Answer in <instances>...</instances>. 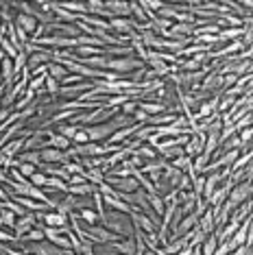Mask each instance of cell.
I'll return each instance as SVG.
<instances>
[{"mask_svg": "<svg viewBox=\"0 0 253 255\" xmlns=\"http://www.w3.org/2000/svg\"><path fill=\"white\" fill-rule=\"evenodd\" d=\"M103 225H105L112 234H116L118 238H135V225H133L131 214L105 210V214H103Z\"/></svg>", "mask_w": 253, "mask_h": 255, "instance_id": "obj_1", "label": "cell"}, {"mask_svg": "<svg viewBox=\"0 0 253 255\" xmlns=\"http://www.w3.org/2000/svg\"><path fill=\"white\" fill-rule=\"evenodd\" d=\"M142 68H146V63L142 59H137V57H120V59H109L107 70L116 72L123 79H126V77H131L133 72L142 70Z\"/></svg>", "mask_w": 253, "mask_h": 255, "instance_id": "obj_2", "label": "cell"}, {"mask_svg": "<svg viewBox=\"0 0 253 255\" xmlns=\"http://www.w3.org/2000/svg\"><path fill=\"white\" fill-rule=\"evenodd\" d=\"M88 238L92 240V245H114V242H118L120 238L116 234H112L105 225H83V234L81 238Z\"/></svg>", "mask_w": 253, "mask_h": 255, "instance_id": "obj_3", "label": "cell"}, {"mask_svg": "<svg viewBox=\"0 0 253 255\" xmlns=\"http://www.w3.org/2000/svg\"><path fill=\"white\" fill-rule=\"evenodd\" d=\"M253 196V179L249 181H240V183H234V188L229 190V196H227V203L234 207H240L243 203H247Z\"/></svg>", "mask_w": 253, "mask_h": 255, "instance_id": "obj_4", "label": "cell"}, {"mask_svg": "<svg viewBox=\"0 0 253 255\" xmlns=\"http://www.w3.org/2000/svg\"><path fill=\"white\" fill-rule=\"evenodd\" d=\"M26 255H66L68 251H63V249L55 247L53 242L44 240V242H33V245H22Z\"/></svg>", "mask_w": 253, "mask_h": 255, "instance_id": "obj_5", "label": "cell"}, {"mask_svg": "<svg viewBox=\"0 0 253 255\" xmlns=\"http://www.w3.org/2000/svg\"><path fill=\"white\" fill-rule=\"evenodd\" d=\"M13 26L18 28V31L26 33L28 37H33V35H35V31H37V26H39V22H37L35 18H33V15H28V13H22V11H15Z\"/></svg>", "mask_w": 253, "mask_h": 255, "instance_id": "obj_6", "label": "cell"}, {"mask_svg": "<svg viewBox=\"0 0 253 255\" xmlns=\"http://www.w3.org/2000/svg\"><path fill=\"white\" fill-rule=\"evenodd\" d=\"M205 142H208V137H205V133L194 131L192 135H190L188 144H186V146H183V153H186L188 157H197V155H203V153H205Z\"/></svg>", "mask_w": 253, "mask_h": 255, "instance_id": "obj_7", "label": "cell"}, {"mask_svg": "<svg viewBox=\"0 0 253 255\" xmlns=\"http://www.w3.org/2000/svg\"><path fill=\"white\" fill-rule=\"evenodd\" d=\"M39 157H42V164H57V166H66L70 161V157L63 150H57L50 146H44L39 150Z\"/></svg>", "mask_w": 253, "mask_h": 255, "instance_id": "obj_8", "label": "cell"}, {"mask_svg": "<svg viewBox=\"0 0 253 255\" xmlns=\"http://www.w3.org/2000/svg\"><path fill=\"white\" fill-rule=\"evenodd\" d=\"M131 218H133L135 229L144 231V234H157V231H159V225L155 223L153 218L144 216V214H142V212H133V214H131Z\"/></svg>", "mask_w": 253, "mask_h": 255, "instance_id": "obj_9", "label": "cell"}, {"mask_svg": "<svg viewBox=\"0 0 253 255\" xmlns=\"http://www.w3.org/2000/svg\"><path fill=\"white\" fill-rule=\"evenodd\" d=\"M105 9L112 13V18H131V2H123V0H107Z\"/></svg>", "mask_w": 253, "mask_h": 255, "instance_id": "obj_10", "label": "cell"}, {"mask_svg": "<svg viewBox=\"0 0 253 255\" xmlns=\"http://www.w3.org/2000/svg\"><path fill=\"white\" fill-rule=\"evenodd\" d=\"M35 227H37V216H35V214H31V212H28L26 216L18 218V223H15V227H13V234L18 236V240H20L22 236H26L28 231H31V229H35Z\"/></svg>", "mask_w": 253, "mask_h": 255, "instance_id": "obj_11", "label": "cell"}, {"mask_svg": "<svg viewBox=\"0 0 253 255\" xmlns=\"http://www.w3.org/2000/svg\"><path fill=\"white\" fill-rule=\"evenodd\" d=\"M140 109H142V112H146L151 118H153V116L170 112V107L166 105L164 101H155V98H144V101H140Z\"/></svg>", "mask_w": 253, "mask_h": 255, "instance_id": "obj_12", "label": "cell"}, {"mask_svg": "<svg viewBox=\"0 0 253 255\" xmlns=\"http://www.w3.org/2000/svg\"><path fill=\"white\" fill-rule=\"evenodd\" d=\"M53 15L59 22H63V24H77L79 20H81V15H74V13H70L66 7H63L61 2H53Z\"/></svg>", "mask_w": 253, "mask_h": 255, "instance_id": "obj_13", "label": "cell"}, {"mask_svg": "<svg viewBox=\"0 0 253 255\" xmlns=\"http://www.w3.org/2000/svg\"><path fill=\"white\" fill-rule=\"evenodd\" d=\"M48 146L50 148H57V150H70L72 148V142L68 140V137H63V135H59L55 129H48Z\"/></svg>", "mask_w": 253, "mask_h": 255, "instance_id": "obj_14", "label": "cell"}, {"mask_svg": "<svg viewBox=\"0 0 253 255\" xmlns=\"http://www.w3.org/2000/svg\"><path fill=\"white\" fill-rule=\"evenodd\" d=\"M118 255H137V242L135 238H120L118 242H114Z\"/></svg>", "mask_w": 253, "mask_h": 255, "instance_id": "obj_15", "label": "cell"}, {"mask_svg": "<svg viewBox=\"0 0 253 255\" xmlns=\"http://www.w3.org/2000/svg\"><path fill=\"white\" fill-rule=\"evenodd\" d=\"M197 227L203 231L205 236H212V234H216V223H214V212H212V207L208 212L203 214V216H199V223H197Z\"/></svg>", "mask_w": 253, "mask_h": 255, "instance_id": "obj_16", "label": "cell"}, {"mask_svg": "<svg viewBox=\"0 0 253 255\" xmlns=\"http://www.w3.org/2000/svg\"><path fill=\"white\" fill-rule=\"evenodd\" d=\"M227 247H229V251H236V249H240V247H247V225L245 223L240 225V229L227 240Z\"/></svg>", "mask_w": 253, "mask_h": 255, "instance_id": "obj_17", "label": "cell"}, {"mask_svg": "<svg viewBox=\"0 0 253 255\" xmlns=\"http://www.w3.org/2000/svg\"><path fill=\"white\" fill-rule=\"evenodd\" d=\"M79 63H83V66H88L92 68V70H107V66H109V59L105 55H96V57H90V59H77Z\"/></svg>", "mask_w": 253, "mask_h": 255, "instance_id": "obj_18", "label": "cell"}, {"mask_svg": "<svg viewBox=\"0 0 253 255\" xmlns=\"http://www.w3.org/2000/svg\"><path fill=\"white\" fill-rule=\"evenodd\" d=\"M18 164H33V166H42V157H39V150H22V153L15 157Z\"/></svg>", "mask_w": 253, "mask_h": 255, "instance_id": "obj_19", "label": "cell"}, {"mask_svg": "<svg viewBox=\"0 0 253 255\" xmlns=\"http://www.w3.org/2000/svg\"><path fill=\"white\" fill-rule=\"evenodd\" d=\"M15 223H18V216H15L13 212H9L7 207H2V205H0V227H2V229H11V231H13Z\"/></svg>", "mask_w": 253, "mask_h": 255, "instance_id": "obj_20", "label": "cell"}, {"mask_svg": "<svg viewBox=\"0 0 253 255\" xmlns=\"http://www.w3.org/2000/svg\"><path fill=\"white\" fill-rule=\"evenodd\" d=\"M177 116H179V114H175V112H166V114L153 116V118L148 120V125H151V127H168V125H172L177 120Z\"/></svg>", "mask_w": 253, "mask_h": 255, "instance_id": "obj_21", "label": "cell"}, {"mask_svg": "<svg viewBox=\"0 0 253 255\" xmlns=\"http://www.w3.org/2000/svg\"><path fill=\"white\" fill-rule=\"evenodd\" d=\"M79 22H85V24H90L92 28H99V31H109V20L101 18V15H83Z\"/></svg>", "mask_w": 253, "mask_h": 255, "instance_id": "obj_22", "label": "cell"}, {"mask_svg": "<svg viewBox=\"0 0 253 255\" xmlns=\"http://www.w3.org/2000/svg\"><path fill=\"white\" fill-rule=\"evenodd\" d=\"M146 196H148V205H151V210L157 214V218H162V216H164V212H166V201H164L157 192L146 194Z\"/></svg>", "mask_w": 253, "mask_h": 255, "instance_id": "obj_23", "label": "cell"}, {"mask_svg": "<svg viewBox=\"0 0 253 255\" xmlns=\"http://www.w3.org/2000/svg\"><path fill=\"white\" fill-rule=\"evenodd\" d=\"M46 240V234H44V229L42 227H35V229H31L26 236H22L20 238V245H33V242H44Z\"/></svg>", "mask_w": 253, "mask_h": 255, "instance_id": "obj_24", "label": "cell"}, {"mask_svg": "<svg viewBox=\"0 0 253 255\" xmlns=\"http://www.w3.org/2000/svg\"><path fill=\"white\" fill-rule=\"evenodd\" d=\"M68 74H70V72H68V68H63L59 61L48 63V77H50V79H55V81H59V83H61V81L66 79Z\"/></svg>", "mask_w": 253, "mask_h": 255, "instance_id": "obj_25", "label": "cell"}, {"mask_svg": "<svg viewBox=\"0 0 253 255\" xmlns=\"http://www.w3.org/2000/svg\"><path fill=\"white\" fill-rule=\"evenodd\" d=\"M79 216H81V220L85 225H103V218H101V214L94 210V207H88V210H83V212H79Z\"/></svg>", "mask_w": 253, "mask_h": 255, "instance_id": "obj_26", "label": "cell"}, {"mask_svg": "<svg viewBox=\"0 0 253 255\" xmlns=\"http://www.w3.org/2000/svg\"><path fill=\"white\" fill-rule=\"evenodd\" d=\"M135 153L140 155V157L144 159V161H157V159H159V153H157V150H155V148L151 146V144H146V142L142 144V146L137 148Z\"/></svg>", "mask_w": 253, "mask_h": 255, "instance_id": "obj_27", "label": "cell"}, {"mask_svg": "<svg viewBox=\"0 0 253 255\" xmlns=\"http://www.w3.org/2000/svg\"><path fill=\"white\" fill-rule=\"evenodd\" d=\"M53 129L59 133V135H63V137H68V140L72 142V137L77 135V131H79V127L77 125H70V123H63V125H55Z\"/></svg>", "mask_w": 253, "mask_h": 255, "instance_id": "obj_28", "label": "cell"}, {"mask_svg": "<svg viewBox=\"0 0 253 255\" xmlns=\"http://www.w3.org/2000/svg\"><path fill=\"white\" fill-rule=\"evenodd\" d=\"M210 155H197V157H192V170L197 172V175H203L205 172V168H208V164H210Z\"/></svg>", "mask_w": 253, "mask_h": 255, "instance_id": "obj_29", "label": "cell"}, {"mask_svg": "<svg viewBox=\"0 0 253 255\" xmlns=\"http://www.w3.org/2000/svg\"><path fill=\"white\" fill-rule=\"evenodd\" d=\"M0 50H2L4 57H9V59H15V57L20 55V50L15 48V46L11 44L7 37H2V35H0Z\"/></svg>", "mask_w": 253, "mask_h": 255, "instance_id": "obj_30", "label": "cell"}, {"mask_svg": "<svg viewBox=\"0 0 253 255\" xmlns=\"http://www.w3.org/2000/svg\"><path fill=\"white\" fill-rule=\"evenodd\" d=\"M170 166L175 168V170H179V172H188L190 166H192V157H188V155H179L177 159L170 161Z\"/></svg>", "mask_w": 253, "mask_h": 255, "instance_id": "obj_31", "label": "cell"}, {"mask_svg": "<svg viewBox=\"0 0 253 255\" xmlns=\"http://www.w3.org/2000/svg\"><path fill=\"white\" fill-rule=\"evenodd\" d=\"M155 133V127H151V125H142V127H137V131H135V135H133V140H137V142H142L144 144L148 137H151Z\"/></svg>", "mask_w": 253, "mask_h": 255, "instance_id": "obj_32", "label": "cell"}, {"mask_svg": "<svg viewBox=\"0 0 253 255\" xmlns=\"http://www.w3.org/2000/svg\"><path fill=\"white\" fill-rule=\"evenodd\" d=\"M137 109H140V101H137V98H129V101H126L125 105L120 107V114H123V116H129V118H133V114L137 112Z\"/></svg>", "mask_w": 253, "mask_h": 255, "instance_id": "obj_33", "label": "cell"}, {"mask_svg": "<svg viewBox=\"0 0 253 255\" xmlns=\"http://www.w3.org/2000/svg\"><path fill=\"white\" fill-rule=\"evenodd\" d=\"M83 144H90V135H88V129H85V127H79L77 135L72 137V146H83Z\"/></svg>", "mask_w": 253, "mask_h": 255, "instance_id": "obj_34", "label": "cell"}, {"mask_svg": "<svg viewBox=\"0 0 253 255\" xmlns=\"http://www.w3.org/2000/svg\"><path fill=\"white\" fill-rule=\"evenodd\" d=\"M0 245H18V236H15L11 229L0 227Z\"/></svg>", "mask_w": 253, "mask_h": 255, "instance_id": "obj_35", "label": "cell"}, {"mask_svg": "<svg viewBox=\"0 0 253 255\" xmlns=\"http://www.w3.org/2000/svg\"><path fill=\"white\" fill-rule=\"evenodd\" d=\"M59 90H61V83H59V81H55V79L46 77V94L57 98V96H59Z\"/></svg>", "mask_w": 253, "mask_h": 255, "instance_id": "obj_36", "label": "cell"}, {"mask_svg": "<svg viewBox=\"0 0 253 255\" xmlns=\"http://www.w3.org/2000/svg\"><path fill=\"white\" fill-rule=\"evenodd\" d=\"M66 170L70 172V177H72V175H85V168H83V164H81L79 159H70V161H68V164H66Z\"/></svg>", "mask_w": 253, "mask_h": 255, "instance_id": "obj_37", "label": "cell"}, {"mask_svg": "<svg viewBox=\"0 0 253 255\" xmlns=\"http://www.w3.org/2000/svg\"><path fill=\"white\" fill-rule=\"evenodd\" d=\"M13 168H18V170L22 172V177H26V179H31L37 172V166H33V164H18V161H15Z\"/></svg>", "mask_w": 253, "mask_h": 255, "instance_id": "obj_38", "label": "cell"}, {"mask_svg": "<svg viewBox=\"0 0 253 255\" xmlns=\"http://www.w3.org/2000/svg\"><path fill=\"white\" fill-rule=\"evenodd\" d=\"M46 181H48V177H46L44 172L39 170V168H37V172H35V175H33L31 179H28V183H31V185H35V188H46Z\"/></svg>", "mask_w": 253, "mask_h": 255, "instance_id": "obj_39", "label": "cell"}, {"mask_svg": "<svg viewBox=\"0 0 253 255\" xmlns=\"http://www.w3.org/2000/svg\"><path fill=\"white\" fill-rule=\"evenodd\" d=\"M203 188H205V175H199L192 181V194L197 196V199H199V196H203Z\"/></svg>", "mask_w": 253, "mask_h": 255, "instance_id": "obj_40", "label": "cell"}, {"mask_svg": "<svg viewBox=\"0 0 253 255\" xmlns=\"http://www.w3.org/2000/svg\"><path fill=\"white\" fill-rule=\"evenodd\" d=\"M83 81H85V79H81L79 74H72V72H70L66 79L61 81V88H70V85H79V83H83Z\"/></svg>", "mask_w": 253, "mask_h": 255, "instance_id": "obj_41", "label": "cell"}, {"mask_svg": "<svg viewBox=\"0 0 253 255\" xmlns=\"http://www.w3.org/2000/svg\"><path fill=\"white\" fill-rule=\"evenodd\" d=\"M148 120H151V116H148L146 112H142V109H137V112L133 114V123L135 125H148Z\"/></svg>", "mask_w": 253, "mask_h": 255, "instance_id": "obj_42", "label": "cell"}, {"mask_svg": "<svg viewBox=\"0 0 253 255\" xmlns=\"http://www.w3.org/2000/svg\"><path fill=\"white\" fill-rule=\"evenodd\" d=\"M79 183H85V177L83 175H72L68 179V188H72V185H79Z\"/></svg>", "mask_w": 253, "mask_h": 255, "instance_id": "obj_43", "label": "cell"}, {"mask_svg": "<svg viewBox=\"0 0 253 255\" xmlns=\"http://www.w3.org/2000/svg\"><path fill=\"white\" fill-rule=\"evenodd\" d=\"M232 251H229V247H227V242H218V247H216V251L214 255H229Z\"/></svg>", "mask_w": 253, "mask_h": 255, "instance_id": "obj_44", "label": "cell"}, {"mask_svg": "<svg viewBox=\"0 0 253 255\" xmlns=\"http://www.w3.org/2000/svg\"><path fill=\"white\" fill-rule=\"evenodd\" d=\"M9 199H11V194H9L7 185H2V183H0V203H7Z\"/></svg>", "mask_w": 253, "mask_h": 255, "instance_id": "obj_45", "label": "cell"}, {"mask_svg": "<svg viewBox=\"0 0 253 255\" xmlns=\"http://www.w3.org/2000/svg\"><path fill=\"white\" fill-rule=\"evenodd\" d=\"M9 181V170H7V168H2V166H0V183H7Z\"/></svg>", "mask_w": 253, "mask_h": 255, "instance_id": "obj_46", "label": "cell"}, {"mask_svg": "<svg viewBox=\"0 0 253 255\" xmlns=\"http://www.w3.org/2000/svg\"><path fill=\"white\" fill-rule=\"evenodd\" d=\"M194 253V247H186V249H181L179 253H175V255H192Z\"/></svg>", "mask_w": 253, "mask_h": 255, "instance_id": "obj_47", "label": "cell"}, {"mask_svg": "<svg viewBox=\"0 0 253 255\" xmlns=\"http://www.w3.org/2000/svg\"><path fill=\"white\" fill-rule=\"evenodd\" d=\"M155 255H168V253H166L164 249H157V251H155Z\"/></svg>", "mask_w": 253, "mask_h": 255, "instance_id": "obj_48", "label": "cell"}, {"mask_svg": "<svg viewBox=\"0 0 253 255\" xmlns=\"http://www.w3.org/2000/svg\"><path fill=\"white\" fill-rule=\"evenodd\" d=\"M142 255H155V251H148V249H146V251L142 253Z\"/></svg>", "mask_w": 253, "mask_h": 255, "instance_id": "obj_49", "label": "cell"}]
</instances>
